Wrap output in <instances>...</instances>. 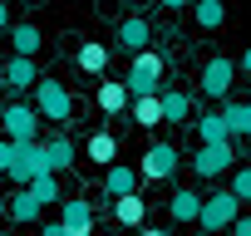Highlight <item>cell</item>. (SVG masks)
<instances>
[{
    "mask_svg": "<svg viewBox=\"0 0 251 236\" xmlns=\"http://www.w3.org/2000/svg\"><path fill=\"white\" fill-rule=\"evenodd\" d=\"M35 108L50 118V123H69V113H74V98L59 79H35Z\"/></svg>",
    "mask_w": 251,
    "mask_h": 236,
    "instance_id": "obj_3",
    "label": "cell"
},
{
    "mask_svg": "<svg viewBox=\"0 0 251 236\" xmlns=\"http://www.w3.org/2000/svg\"><path fill=\"white\" fill-rule=\"evenodd\" d=\"M10 49L35 59V54L45 49V35H40V25H30V20H25V25H10Z\"/></svg>",
    "mask_w": 251,
    "mask_h": 236,
    "instance_id": "obj_18",
    "label": "cell"
},
{
    "mask_svg": "<svg viewBox=\"0 0 251 236\" xmlns=\"http://www.w3.org/2000/svg\"><path fill=\"white\" fill-rule=\"evenodd\" d=\"M40 123H45V113L35 103H5V113H0V128H5V138H15V143L40 138Z\"/></svg>",
    "mask_w": 251,
    "mask_h": 236,
    "instance_id": "obj_4",
    "label": "cell"
},
{
    "mask_svg": "<svg viewBox=\"0 0 251 236\" xmlns=\"http://www.w3.org/2000/svg\"><path fill=\"white\" fill-rule=\"evenodd\" d=\"M113 158H118V138H113V133H94V138H89V163L108 167Z\"/></svg>",
    "mask_w": 251,
    "mask_h": 236,
    "instance_id": "obj_24",
    "label": "cell"
},
{
    "mask_svg": "<svg viewBox=\"0 0 251 236\" xmlns=\"http://www.w3.org/2000/svg\"><path fill=\"white\" fill-rule=\"evenodd\" d=\"M148 45H153V25H148L143 15H128V20L118 25V49H123V54H133V49H148Z\"/></svg>",
    "mask_w": 251,
    "mask_h": 236,
    "instance_id": "obj_12",
    "label": "cell"
},
{
    "mask_svg": "<svg viewBox=\"0 0 251 236\" xmlns=\"http://www.w3.org/2000/svg\"><path fill=\"white\" fill-rule=\"evenodd\" d=\"M40 143H45V163H50L54 172H69V167H74V158H79L74 138H64V133H50V138H40Z\"/></svg>",
    "mask_w": 251,
    "mask_h": 236,
    "instance_id": "obj_13",
    "label": "cell"
},
{
    "mask_svg": "<svg viewBox=\"0 0 251 236\" xmlns=\"http://www.w3.org/2000/svg\"><path fill=\"white\" fill-rule=\"evenodd\" d=\"M0 216H5V197H0Z\"/></svg>",
    "mask_w": 251,
    "mask_h": 236,
    "instance_id": "obj_33",
    "label": "cell"
},
{
    "mask_svg": "<svg viewBox=\"0 0 251 236\" xmlns=\"http://www.w3.org/2000/svg\"><path fill=\"white\" fill-rule=\"evenodd\" d=\"M236 212H241V197H236L231 187H222V192L202 197V212H197V226H202V231H226Z\"/></svg>",
    "mask_w": 251,
    "mask_h": 236,
    "instance_id": "obj_2",
    "label": "cell"
},
{
    "mask_svg": "<svg viewBox=\"0 0 251 236\" xmlns=\"http://www.w3.org/2000/svg\"><path fill=\"white\" fill-rule=\"evenodd\" d=\"M128 84L123 79H99V89H94V103H99V113H108V118H118V113H128Z\"/></svg>",
    "mask_w": 251,
    "mask_h": 236,
    "instance_id": "obj_9",
    "label": "cell"
},
{
    "mask_svg": "<svg viewBox=\"0 0 251 236\" xmlns=\"http://www.w3.org/2000/svg\"><path fill=\"white\" fill-rule=\"evenodd\" d=\"M231 143H236V138L202 143V148H197V158H192V172H197V177H222V172H231V167H236V153H231Z\"/></svg>",
    "mask_w": 251,
    "mask_h": 236,
    "instance_id": "obj_6",
    "label": "cell"
},
{
    "mask_svg": "<svg viewBox=\"0 0 251 236\" xmlns=\"http://www.w3.org/2000/svg\"><path fill=\"white\" fill-rule=\"evenodd\" d=\"M30 192H35V197H40L45 207H50V202H59V172H54V167L35 172V177H30Z\"/></svg>",
    "mask_w": 251,
    "mask_h": 236,
    "instance_id": "obj_25",
    "label": "cell"
},
{
    "mask_svg": "<svg viewBox=\"0 0 251 236\" xmlns=\"http://www.w3.org/2000/svg\"><path fill=\"white\" fill-rule=\"evenodd\" d=\"M163 69H168V59H163L153 45H148V49H133L123 84H128V94H163Z\"/></svg>",
    "mask_w": 251,
    "mask_h": 236,
    "instance_id": "obj_1",
    "label": "cell"
},
{
    "mask_svg": "<svg viewBox=\"0 0 251 236\" xmlns=\"http://www.w3.org/2000/svg\"><path fill=\"white\" fill-rule=\"evenodd\" d=\"M163 5H168V10H187V5H192V0H163Z\"/></svg>",
    "mask_w": 251,
    "mask_h": 236,
    "instance_id": "obj_32",
    "label": "cell"
},
{
    "mask_svg": "<svg viewBox=\"0 0 251 236\" xmlns=\"http://www.w3.org/2000/svg\"><path fill=\"white\" fill-rule=\"evenodd\" d=\"M231 79H236V59L212 54V59L202 64V94H207V98H226V94H231Z\"/></svg>",
    "mask_w": 251,
    "mask_h": 236,
    "instance_id": "obj_8",
    "label": "cell"
},
{
    "mask_svg": "<svg viewBox=\"0 0 251 236\" xmlns=\"http://www.w3.org/2000/svg\"><path fill=\"white\" fill-rule=\"evenodd\" d=\"M236 69H241V74H251V45H246V54L236 59Z\"/></svg>",
    "mask_w": 251,
    "mask_h": 236,
    "instance_id": "obj_31",
    "label": "cell"
},
{
    "mask_svg": "<svg viewBox=\"0 0 251 236\" xmlns=\"http://www.w3.org/2000/svg\"><path fill=\"white\" fill-rule=\"evenodd\" d=\"M163 118L168 123H192V98L182 89H163Z\"/></svg>",
    "mask_w": 251,
    "mask_h": 236,
    "instance_id": "obj_22",
    "label": "cell"
},
{
    "mask_svg": "<svg viewBox=\"0 0 251 236\" xmlns=\"http://www.w3.org/2000/svg\"><path fill=\"white\" fill-rule=\"evenodd\" d=\"M40 212H45V202H40L30 187H20V192L5 202V216H10V221H20V226H25V221H40Z\"/></svg>",
    "mask_w": 251,
    "mask_h": 236,
    "instance_id": "obj_16",
    "label": "cell"
},
{
    "mask_svg": "<svg viewBox=\"0 0 251 236\" xmlns=\"http://www.w3.org/2000/svg\"><path fill=\"white\" fill-rule=\"evenodd\" d=\"M74 64H79L84 74H94V79H99V74L108 69V45H99V40H84V45H79V54H74Z\"/></svg>",
    "mask_w": 251,
    "mask_h": 236,
    "instance_id": "obj_19",
    "label": "cell"
},
{
    "mask_svg": "<svg viewBox=\"0 0 251 236\" xmlns=\"http://www.w3.org/2000/svg\"><path fill=\"white\" fill-rule=\"evenodd\" d=\"M226 231H236V236H251V216H241V212H236V216H231V226H226Z\"/></svg>",
    "mask_w": 251,
    "mask_h": 236,
    "instance_id": "obj_29",
    "label": "cell"
},
{
    "mask_svg": "<svg viewBox=\"0 0 251 236\" xmlns=\"http://www.w3.org/2000/svg\"><path fill=\"white\" fill-rule=\"evenodd\" d=\"M197 133H202V143H222V138H231V128H226L222 113H202V118H197Z\"/></svg>",
    "mask_w": 251,
    "mask_h": 236,
    "instance_id": "obj_26",
    "label": "cell"
},
{
    "mask_svg": "<svg viewBox=\"0 0 251 236\" xmlns=\"http://www.w3.org/2000/svg\"><path fill=\"white\" fill-rule=\"evenodd\" d=\"M231 192H236L241 202H251V163H246V167H231Z\"/></svg>",
    "mask_w": 251,
    "mask_h": 236,
    "instance_id": "obj_27",
    "label": "cell"
},
{
    "mask_svg": "<svg viewBox=\"0 0 251 236\" xmlns=\"http://www.w3.org/2000/svg\"><path fill=\"white\" fill-rule=\"evenodd\" d=\"M5 30H10V5L0 0V35H5Z\"/></svg>",
    "mask_w": 251,
    "mask_h": 236,
    "instance_id": "obj_30",
    "label": "cell"
},
{
    "mask_svg": "<svg viewBox=\"0 0 251 236\" xmlns=\"http://www.w3.org/2000/svg\"><path fill=\"white\" fill-rule=\"evenodd\" d=\"M59 221L69 226V236H89L94 231V207L84 197H59Z\"/></svg>",
    "mask_w": 251,
    "mask_h": 236,
    "instance_id": "obj_10",
    "label": "cell"
},
{
    "mask_svg": "<svg viewBox=\"0 0 251 236\" xmlns=\"http://www.w3.org/2000/svg\"><path fill=\"white\" fill-rule=\"evenodd\" d=\"M138 187V172L128 167V163H108L103 167V197L113 202V197H123V192H133Z\"/></svg>",
    "mask_w": 251,
    "mask_h": 236,
    "instance_id": "obj_14",
    "label": "cell"
},
{
    "mask_svg": "<svg viewBox=\"0 0 251 236\" xmlns=\"http://www.w3.org/2000/svg\"><path fill=\"white\" fill-rule=\"evenodd\" d=\"M197 212H202V197H197L192 187H177L173 202H168V216H173V221H197Z\"/></svg>",
    "mask_w": 251,
    "mask_h": 236,
    "instance_id": "obj_20",
    "label": "cell"
},
{
    "mask_svg": "<svg viewBox=\"0 0 251 236\" xmlns=\"http://www.w3.org/2000/svg\"><path fill=\"white\" fill-rule=\"evenodd\" d=\"M192 20L202 30H222L226 25V0H192Z\"/></svg>",
    "mask_w": 251,
    "mask_h": 236,
    "instance_id": "obj_21",
    "label": "cell"
},
{
    "mask_svg": "<svg viewBox=\"0 0 251 236\" xmlns=\"http://www.w3.org/2000/svg\"><path fill=\"white\" fill-rule=\"evenodd\" d=\"M10 158H15V138L0 133V172H10Z\"/></svg>",
    "mask_w": 251,
    "mask_h": 236,
    "instance_id": "obj_28",
    "label": "cell"
},
{
    "mask_svg": "<svg viewBox=\"0 0 251 236\" xmlns=\"http://www.w3.org/2000/svg\"><path fill=\"white\" fill-rule=\"evenodd\" d=\"M5 89H35V79H40V69H35V59L30 54H10V64H5Z\"/></svg>",
    "mask_w": 251,
    "mask_h": 236,
    "instance_id": "obj_15",
    "label": "cell"
},
{
    "mask_svg": "<svg viewBox=\"0 0 251 236\" xmlns=\"http://www.w3.org/2000/svg\"><path fill=\"white\" fill-rule=\"evenodd\" d=\"M177 163H182V153H177L173 143H153V148L143 153V163H138V177H148V182H168V177L177 172Z\"/></svg>",
    "mask_w": 251,
    "mask_h": 236,
    "instance_id": "obj_7",
    "label": "cell"
},
{
    "mask_svg": "<svg viewBox=\"0 0 251 236\" xmlns=\"http://www.w3.org/2000/svg\"><path fill=\"white\" fill-rule=\"evenodd\" d=\"M113 216H118L123 226H143V216H148V202L138 197V187H133V192H123V197H113Z\"/></svg>",
    "mask_w": 251,
    "mask_h": 236,
    "instance_id": "obj_17",
    "label": "cell"
},
{
    "mask_svg": "<svg viewBox=\"0 0 251 236\" xmlns=\"http://www.w3.org/2000/svg\"><path fill=\"white\" fill-rule=\"evenodd\" d=\"M45 167H50V163H45V143H40V138H25V143H15V158H10V172H5V177H10L15 187H30V177L45 172Z\"/></svg>",
    "mask_w": 251,
    "mask_h": 236,
    "instance_id": "obj_5",
    "label": "cell"
},
{
    "mask_svg": "<svg viewBox=\"0 0 251 236\" xmlns=\"http://www.w3.org/2000/svg\"><path fill=\"white\" fill-rule=\"evenodd\" d=\"M128 118H133L138 128L168 123V118H163V94H133V98H128Z\"/></svg>",
    "mask_w": 251,
    "mask_h": 236,
    "instance_id": "obj_11",
    "label": "cell"
},
{
    "mask_svg": "<svg viewBox=\"0 0 251 236\" xmlns=\"http://www.w3.org/2000/svg\"><path fill=\"white\" fill-rule=\"evenodd\" d=\"M222 118H226L231 138H251V103H226V108H222Z\"/></svg>",
    "mask_w": 251,
    "mask_h": 236,
    "instance_id": "obj_23",
    "label": "cell"
}]
</instances>
